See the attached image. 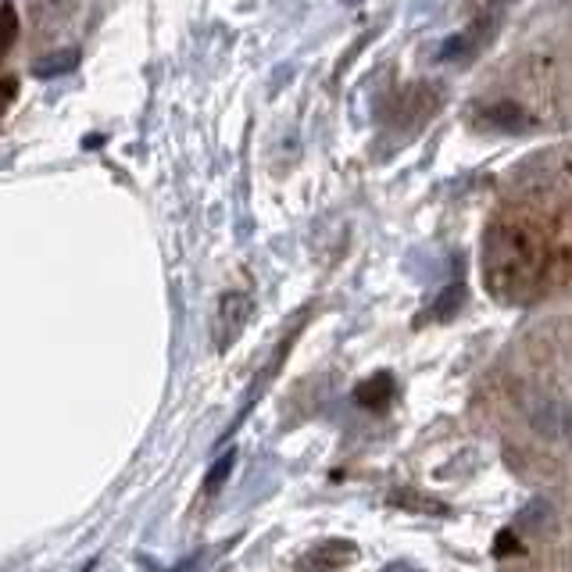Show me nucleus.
I'll return each mask as SVG.
<instances>
[{"mask_svg":"<svg viewBox=\"0 0 572 572\" xmlns=\"http://www.w3.org/2000/svg\"><path fill=\"white\" fill-rule=\"evenodd\" d=\"M397 394V383L391 373H376V376H368L358 383V391H355V401L362 408L368 412H383V408H391V401Z\"/></svg>","mask_w":572,"mask_h":572,"instance_id":"nucleus-1","label":"nucleus"},{"mask_svg":"<svg viewBox=\"0 0 572 572\" xmlns=\"http://www.w3.org/2000/svg\"><path fill=\"white\" fill-rule=\"evenodd\" d=\"M244 315H247V300L240 294H229L223 300V312H218V347L237 341V333L244 326Z\"/></svg>","mask_w":572,"mask_h":572,"instance_id":"nucleus-2","label":"nucleus"},{"mask_svg":"<svg viewBox=\"0 0 572 572\" xmlns=\"http://www.w3.org/2000/svg\"><path fill=\"white\" fill-rule=\"evenodd\" d=\"M483 126L486 129H504V132H519V129H526L530 119H526V111L523 108H515L512 100H504V105H491L483 111Z\"/></svg>","mask_w":572,"mask_h":572,"instance_id":"nucleus-3","label":"nucleus"},{"mask_svg":"<svg viewBox=\"0 0 572 572\" xmlns=\"http://www.w3.org/2000/svg\"><path fill=\"white\" fill-rule=\"evenodd\" d=\"M351 559H355V544L333 541V544L318 548V551L312 554V562H308L305 572H326V569H336V565H344V562H351Z\"/></svg>","mask_w":572,"mask_h":572,"instance_id":"nucleus-4","label":"nucleus"},{"mask_svg":"<svg viewBox=\"0 0 572 572\" xmlns=\"http://www.w3.org/2000/svg\"><path fill=\"white\" fill-rule=\"evenodd\" d=\"M76 65H79V50H76V47H69V50H58V55L40 58L37 65H32V76H40V79H55V76L72 72Z\"/></svg>","mask_w":572,"mask_h":572,"instance_id":"nucleus-5","label":"nucleus"},{"mask_svg":"<svg viewBox=\"0 0 572 572\" xmlns=\"http://www.w3.org/2000/svg\"><path fill=\"white\" fill-rule=\"evenodd\" d=\"M14 40H19V11L11 0H4V55H11Z\"/></svg>","mask_w":572,"mask_h":572,"instance_id":"nucleus-6","label":"nucleus"},{"mask_svg":"<svg viewBox=\"0 0 572 572\" xmlns=\"http://www.w3.org/2000/svg\"><path fill=\"white\" fill-rule=\"evenodd\" d=\"M229 469H233V451H229V454H223V458L215 462L211 476H208V483H205V491H208V494H215L218 486H223V480L229 476Z\"/></svg>","mask_w":572,"mask_h":572,"instance_id":"nucleus-7","label":"nucleus"}]
</instances>
